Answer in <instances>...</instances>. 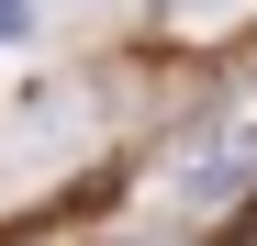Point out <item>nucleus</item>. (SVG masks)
<instances>
[{"instance_id":"f257e3e1","label":"nucleus","mask_w":257,"mask_h":246,"mask_svg":"<svg viewBox=\"0 0 257 246\" xmlns=\"http://www.w3.org/2000/svg\"><path fill=\"white\" fill-rule=\"evenodd\" d=\"M157 12H168V23H179V34H201V23H235V12H246V0H157Z\"/></svg>"},{"instance_id":"f03ea898","label":"nucleus","mask_w":257,"mask_h":246,"mask_svg":"<svg viewBox=\"0 0 257 246\" xmlns=\"http://www.w3.org/2000/svg\"><path fill=\"white\" fill-rule=\"evenodd\" d=\"M45 34V0H0V45H34Z\"/></svg>"},{"instance_id":"7ed1b4c3","label":"nucleus","mask_w":257,"mask_h":246,"mask_svg":"<svg viewBox=\"0 0 257 246\" xmlns=\"http://www.w3.org/2000/svg\"><path fill=\"white\" fill-rule=\"evenodd\" d=\"M212 246H257V201H246V213H235L224 235H212Z\"/></svg>"}]
</instances>
